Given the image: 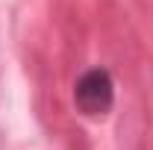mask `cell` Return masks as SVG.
Segmentation results:
<instances>
[{
	"mask_svg": "<svg viewBox=\"0 0 153 150\" xmlns=\"http://www.w3.org/2000/svg\"><path fill=\"white\" fill-rule=\"evenodd\" d=\"M74 103L85 118H100L109 112L115 103V82L109 71H103V68L85 71L74 85Z\"/></svg>",
	"mask_w": 153,
	"mask_h": 150,
	"instance_id": "6da1fadb",
	"label": "cell"
}]
</instances>
